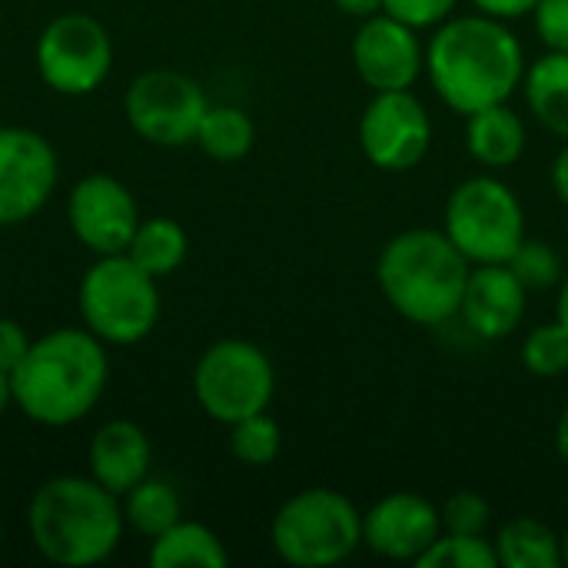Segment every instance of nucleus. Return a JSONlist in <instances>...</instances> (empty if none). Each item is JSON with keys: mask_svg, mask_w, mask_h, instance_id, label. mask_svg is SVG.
I'll return each mask as SVG.
<instances>
[{"mask_svg": "<svg viewBox=\"0 0 568 568\" xmlns=\"http://www.w3.org/2000/svg\"><path fill=\"white\" fill-rule=\"evenodd\" d=\"M426 73L439 100L469 116L476 110L509 103L523 87L526 53L506 20L486 13L449 17L426 47Z\"/></svg>", "mask_w": 568, "mask_h": 568, "instance_id": "f257e3e1", "label": "nucleus"}, {"mask_svg": "<svg viewBox=\"0 0 568 568\" xmlns=\"http://www.w3.org/2000/svg\"><path fill=\"white\" fill-rule=\"evenodd\" d=\"M110 363L90 329L60 326L33 339L10 373L13 403L40 426L60 429L83 419L103 396Z\"/></svg>", "mask_w": 568, "mask_h": 568, "instance_id": "f03ea898", "label": "nucleus"}, {"mask_svg": "<svg viewBox=\"0 0 568 568\" xmlns=\"http://www.w3.org/2000/svg\"><path fill=\"white\" fill-rule=\"evenodd\" d=\"M93 476H57L37 486L27 526L37 552L53 566L87 568L106 562L123 536V509Z\"/></svg>", "mask_w": 568, "mask_h": 568, "instance_id": "7ed1b4c3", "label": "nucleus"}, {"mask_svg": "<svg viewBox=\"0 0 568 568\" xmlns=\"http://www.w3.org/2000/svg\"><path fill=\"white\" fill-rule=\"evenodd\" d=\"M473 263L443 230L413 226L396 233L376 260L386 303L416 326H443L459 316Z\"/></svg>", "mask_w": 568, "mask_h": 568, "instance_id": "20e7f679", "label": "nucleus"}, {"mask_svg": "<svg viewBox=\"0 0 568 568\" xmlns=\"http://www.w3.org/2000/svg\"><path fill=\"white\" fill-rule=\"evenodd\" d=\"M270 542L290 566H339L363 546V513L339 489L313 486L276 509Z\"/></svg>", "mask_w": 568, "mask_h": 568, "instance_id": "39448f33", "label": "nucleus"}, {"mask_svg": "<svg viewBox=\"0 0 568 568\" xmlns=\"http://www.w3.org/2000/svg\"><path fill=\"white\" fill-rule=\"evenodd\" d=\"M83 326L113 346H133L156 329L160 290L156 276L136 266L126 253L100 256L77 290Z\"/></svg>", "mask_w": 568, "mask_h": 568, "instance_id": "423d86ee", "label": "nucleus"}, {"mask_svg": "<svg viewBox=\"0 0 568 568\" xmlns=\"http://www.w3.org/2000/svg\"><path fill=\"white\" fill-rule=\"evenodd\" d=\"M443 233L473 263H509L526 240V210L516 190L496 176L463 180L443 213Z\"/></svg>", "mask_w": 568, "mask_h": 568, "instance_id": "0eeeda50", "label": "nucleus"}, {"mask_svg": "<svg viewBox=\"0 0 568 568\" xmlns=\"http://www.w3.org/2000/svg\"><path fill=\"white\" fill-rule=\"evenodd\" d=\"M273 393L276 369L270 356L246 339L213 343L193 369V396L200 409L223 426L266 413Z\"/></svg>", "mask_w": 568, "mask_h": 568, "instance_id": "6e6552de", "label": "nucleus"}, {"mask_svg": "<svg viewBox=\"0 0 568 568\" xmlns=\"http://www.w3.org/2000/svg\"><path fill=\"white\" fill-rule=\"evenodd\" d=\"M33 57L40 80L50 90L63 97H83L106 80L113 63V43L97 17L73 10L53 17L43 27Z\"/></svg>", "mask_w": 568, "mask_h": 568, "instance_id": "1a4fd4ad", "label": "nucleus"}, {"mask_svg": "<svg viewBox=\"0 0 568 568\" xmlns=\"http://www.w3.org/2000/svg\"><path fill=\"white\" fill-rule=\"evenodd\" d=\"M126 123L156 146H183L196 140V130L210 110L203 87L180 70H146L123 97Z\"/></svg>", "mask_w": 568, "mask_h": 568, "instance_id": "9d476101", "label": "nucleus"}, {"mask_svg": "<svg viewBox=\"0 0 568 568\" xmlns=\"http://www.w3.org/2000/svg\"><path fill=\"white\" fill-rule=\"evenodd\" d=\"M363 156L383 173L416 170L433 146V120L423 100L409 90L373 93L359 116Z\"/></svg>", "mask_w": 568, "mask_h": 568, "instance_id": "9b49d317", "label": "nucleus"}, {"mask_svg": "<svg viewBox=\"0 0 568 568\" xmlns=\"http://www.w3.org/2000/svg\"><path fill=\"white\" fill-rule=\"evenodd\" d=\"M57 186V153L47 136L23 126H0V226L40 213Z\"/></svg>", "mask_w": 568, "mask_h": 568, "instance_id": "f8f14e48", "label": "nucleus"}, {"mask_svg": "<svg viewBox=\"0 0 568 568\" xmlns=\"http://www.w3.org/2000/svg\"><path fill=\"white\" fill-rule=\"evenodd\" d=\"M67 220L73 236L90 253L110 256V253H126L140 226V210L133 193L120 180L106 173H90L70 190Z\"/></svg>", "mask_w": 568, "mask_h": 568, "instance_id": "ddd939ff", "label": "nucleus"}, {"mask_svg": "<svg viewBox=\"0 0 568 568\" xmlns=\"http://www.w3.org/2000/svg\"><path fill=\"white\" fill-rule=\"evenodd\" d=\"M353 70L373 90H409L426 70V47L419 30L389 17L386 10L363 20L353 37Z\"/></svg>", "mask_w": 568, "mask_h": 568, "instance_id": "4468645a", "label": "nucleus"}, {"mask_svg": "<svg viewBox=\"0 0 568 568\" xmlns=\"http://www.w3.org/2000/svg\"><path fill=\"white\" fill-rule=\"evenodd\" d=\"M443 536V513L419 493H389L363 513V546L393 562H419Z\"/></svg>", "mask_w": 568, "mask_h": 568, "instance_id": "2eb2a0df", "label": "nucleus"}, {"mask_svg": "<svg viewBox=\"0 0 568 568\" xmlns=\"http://www.w3.org/2000/svg\"><path fill=\"white\" fill-rule=\"evenodd\" d=\"M529 290L516 280L506 263H479L469 273L459 316L473 336L486 343L509 339L526 316Z\"/></svg>", "mask_w": 568, "mask_h": 568, "instance_id": "dca6fc26", "label": "nucleus"}, {"mask_svg": "<svg viewBox=\"0 0 568 568\" xmlns=\"http://www.w3.org/2000/svg\"><path fill=\"white\" fill-rule=\"evenodd\" d=\"M150 439L130 419L100 426L90 439V476L113 496H126L150 473Z\"/></svg>", "mask_w": 568, "mask_h": 568, "instance_id": "f3484780", "label": "nucleus"}, {"mask_svg": "<svg viewBox=\"0 0 568 568\" xmlns=\"http://www.w3.org/2000/svg\"><path fill=\"white\" fill-rule=\"evenodd\" d=\"M526 123L509 103H496L466 116V146L486 170L516 166L526 153Z\"/></svg>", "mask_w": 568, "mask_h": 568, "instance_id": "a211bd4d", "label": "nucleus"}, {"mask_svg": "<svg viewBox=\"0 0 568 568\" xmlns=\"http://www.w3.org/2000/svg\"><path fill=\"white\" fill-rule=\"evenodd\" d=\"M529 113L552 133L568 140V53L549 50L526 67L523 77Z\"/></svg>", "mask_w": 568, "mask_h": 568, "instance_id": "6ab92c4d", "label": "nucleus"}, {"mask_svg": "<svg viewBox=\"0 0 568 568\" xmlns=\"http://www.w3.org/2000/svg\"><path fill=\"white\" fill-rule=\"evenodd\" d=\"M226 562H230L226 546L203 523L180 519L163 536H156L153 546H150V566L153 568H223Z\"/></svg>", "mask_w": 568, "mask_h": 568, "instance_id": "aec40b11", "label": "nucleus"}, {"mask_svg": "<svg viewBox=\"0 0 568 568\" xmlns=\"http://www.w3.org/2000/svg\"><path fill=\"white\" fill-rule=\"evenodd\" d=\"M499 568H559L566 566L562 559V539L542 526L539 519L519 516L499 529L493 539Z\"/></svg>", "mask_w": 568, "mask_h": 568, "instance_id": "412c9836", "label": "nucleus"}, {"mask_svg": "<svg viewBox=\"0 0 568 568\" xmlns=\"http://www.w3.org/2000/svg\"><path fill=\"white\" fill-rule=\"evenodd\" d=\"M186 233L176 220L170 216H150V220H140L130 246H126V256L143 266L150 276H170L173 270H180V263L186 260Z\"/></svg>", "mask_w": 568, "mask_h": 568, "instance_id": "4be33fe9", "label": "nucleus"}, {"mask_svg": "<svg viewBox=\"0 0 568 568\" xmlns=\"http://www.w3.org/2000/svg\"><path fill=\"white\" fill-rule=\"evenodd\" d=\"M183 506H180V496L170 483L163 479H143L136 483L126 496H123V519L140 532L146 536L150 542L156 536H163L170 526H176L183 516Z\"/></svg>", "mask_w": 568, "mask_h": 568, "instance_id": "5701e85b", "label": "nucleus"}, {"mask_svg": "<svg viewBox=\"0 0 568 568\" xmlns=\"http://www.w3.org/2000/svg\"><path fill=\"white\" fill-rule=\"evenodd\" d=\"M253 140H256V126H253L246 110H240V106H210L193 143H200V150L206 156H213L220 163H233V160H243L253 150Z\"/></svg>", "mask_w": 568, "mask_h": 568, "instance_id": "b1692460", "label": "nucleus"}, {"mask_svg": "<svg viewBox=\"0 0 568 568\" xmlns=\"http://www.w3.org/2000/svg\"><path fill=\"white\" fill-rule=\"evenodd\" d=\"M419 568H499L496 546L489 536H463L443 532L416 562Z\"/></svg>", "mask_w": 568, "mask_h": 568, "instance_id": "393cba45", "label": "nucleus"}, {"mask_svg": "<svg viewBox=\"0 0 568 568\" xmlns=\"http://www.w3.org/2000/svg\"><path fill=\"white\" fill-rule=\"evenodd\" d=\"M230 453L243 466H270L283 449V433L273 416L256 413L230 426Z\"/></svg>", "mask_w": 568, "mask_h": 568, "instance_id": "a878e982", "label": "nucleus"}, {"mask_svg": "<svg viewBox=\"0 0 568 568\" xmlns=\"http://www.w3.org/2000/svg\"><path fill=\"white\" fill-rule=\"evenodd\" d=\"M523 366L539 379H556L568 373V333L559 320L529 329L523 339Z\"/></svg>", "mask_w": 568, "mask_h": 568, "instance_id": "bb28decb", "label": "nucleus"}, {"mask_svg": "<svg viewBox=\"0 0 568 568\" xmlns=\"http://www.w3.org/2000/svg\"><path fill=\"white\" fill-rule=\"evenodd\" d=\"M506 266L516 273V280H519L529 293H532V290H552V286H559L562 276H566L556 246H549L546 240H529V236L519 243V250L509 256Z\"/></svg>", "mask_w": 568, "mask_h": 568, "instance_id": "cd10ccee", "label": "nucleus"}, {"mask_svg": "<svg viewBox=\"0 0 568 568\" xmlns=\"http://www.w3.org/2000/svg\"><path fill=\"white\" fill-rule=\"evenodd\" d=\"M443 532H463V536H486L493 523L489 499L476 489H459L443 503Z\"/></svg>", "mask_w": 568, "mask_h": 568, "instance_id": "c85d7f7f", "label": "nucleus"}, {"mask_svg": "<svg viewBox=\"0 0 568 568\" xmlns=\"http://www.w3.org/2000/svg\"><path fill=\"white\" fill-rule=\"evenodd\" d=\"M459 0H383V10L416 30L426 27H439L443 20H449L456 13Z\"/></svg>", "mask_w": 568, "mask_h": 568, "instance_id": "c756f323", "label": "nucleus"}, {"mask_svg": "<svg viewBox=\"0 0 568 568\" xmlns=\"http://www.w3.org/2000/svg\"><path fill=\"white\" fill-rule=\"evenodd\" d=\"M532 23L546 50L568 53V0H539L532 10Z\"/></svg>", "mask_w": 568, "mask_h": 568, "instance_id": "7c9ffc66", "label": "nucleus"}, {"mask_svg": "<svg viewBox=\"0 0 568 568\" xmlns=\"http://www.w3.org/2000/svg\"><path fill=\"white\" fill-rule=\"evenodd\" d=\"M30 349V339L23 333V326L17 320L0 316V373H13L17 363L23 359V353Z\"/></svg>", "mask_w": 568, "mask_h": 568, "instance_id": "2f4dec72", "label": "nucleus"}, {"mask_svg": "<svg viewBox=\"0 0 568 568\" xmlns=\"http://www.w3.org/2000/svg\"><path fill=\"white\" fill-rule=\"evenodd\" d=\"M479 13L496 17V20H519V17H532L539 0H469Z\"/></svg>", "mask_w": 568, "mask_h": 568, "instance_id": "473e14b6", "label": "nucleus"}, {"mask_svg": "<svg viewBox=\"0 0 568 568\" xmlns=\"http://www.w3.org/2000/svg\"><path fill=\"white\" fill-rule=\"evenodd\" d=\"M552 190H556L559 203L568 210V140L559 150V156L552 160Z\"/></svg>", "mask_w": 568, "mask_h": 568, "instance_id": "72a5a7b5", "label": "nucleus"}, {"mask_svg": "<svg viewBox=\"0 0 568 568\" xmlns=\"http://www.w3.org/2000/svg\"><path fill=\"white\" fill-rule=\"evenodd\" d=\"M346 17H356V20H369L376 13H383V0H333Z\"/></svg>", "mask_w": 568, "mask_h": 568, "instance_id": "f704fd0d", "label": "nucleus"}, {"mask_svg": "<svg viewBox=\"0 0 568 568\" xmlns=\"http://www.w3.org/2000/svg\"><path fill=\"white\" fill-rule=\"evenodd\" d=\"M556 453H559V459L568 466V403L566 409L559 413V423H556Z\"/></svg>", "mask_w": 568, "mask_h": 568, "instance_id": "c9c22d12", "label": "nucleus"}, {"mask_svg": "<svg viewBox=\"0 0 568 568\" xmlns=\"http://www.w3.org/2000/svg\"><path fill=\"white\" fill-rule=\"evenodd\" d=\"M556 320L566 326L568 333V273L562 276V283H559V300H556Z\"/></svg>", "mask_w": 568, "mask_h": 568, "instance_id": "e433bc0d", "label": "nucleus"}, {"mask_svg": "<svg viewBox=\"0 0 568 568\" xmlns=\"http://www.w3.org/2000/svg\"><path fill=\"white\" fill-rule=\"evenodd\" d=\"M13 403V389H10V376L0 373V416L7 413V406Z\"/></svg>", "mask_w": 568, "mask_h": 568, "instance_id": "4c0bfd02", "label": "nucleus"}, {"mask_svg": "<svg viewBox=\"0 0 568 568\" xmlns=\"http://www.w3.org/2000/svg\"><path fill=\"white\" fill-rule=\"evenodd\" d=\"M562 559H566V566H568V529H566V536H562Z\"/></svg>", "mask_w": 568, "mask_h": 568, "instance_id": "58836bf2", "label": "nucleus"}, {"mask_svg": "<svg viewBox=\"0 0 568 568\" xmlns=\"http://www.w3.org/2000/svg\"><path fill=\"white\" fill-rule=\"evenodd\" d=\"M0 542H3V526H0Z\"/></svg>", "mask_w": 568, "mask_h": 568, "instance_id": "ea45409f", "label": "nucleus"}]
</instances>
